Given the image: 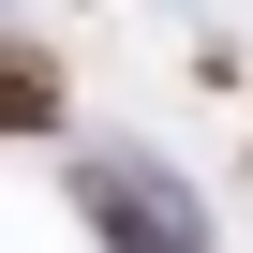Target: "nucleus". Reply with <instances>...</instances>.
<instances>
[{"mask_svg": "<svg viewBox=\"0 0 253 253\" xmlns=\"http://www.w3.org/2000/svg\"><path fill=\"white\" fill-rule=\"evenodd\" d=\"M75 223L104 238V253H209V223H194V194H179V164L164 149H75Z\"/></svg>", "mask_w": 253, "mask_h": 253, "instance_id": "1", "label": "nucleus"}, {"mask_svg": "<svg viewBox=\"0 0 253 253\" xmlns=\"http://www.w3.org/2000/svg\"><path fill=\"white\" fill-rule=\"evenodd\" d=\"M238 179H253V149H238Z\"/></svg>", "mask_w": 253, "mask_h": 253, "instance_id": "3", "label": "nucleus"}, {"mask_svg": "<svg viewBox=\"0 0 253 253\" xmlns=\"http://www.w3.org/2000/svg\"><path fill=\"white\" fill-rule=\"evenodd\" d=\"M0 119H15L30 149L60 134V119H75V89H60V45H0Z\"/></svg>", "mask_w": 253, "mask_h": 253, "instance_id": "2", "label": "nucleus"}]
</instances>
